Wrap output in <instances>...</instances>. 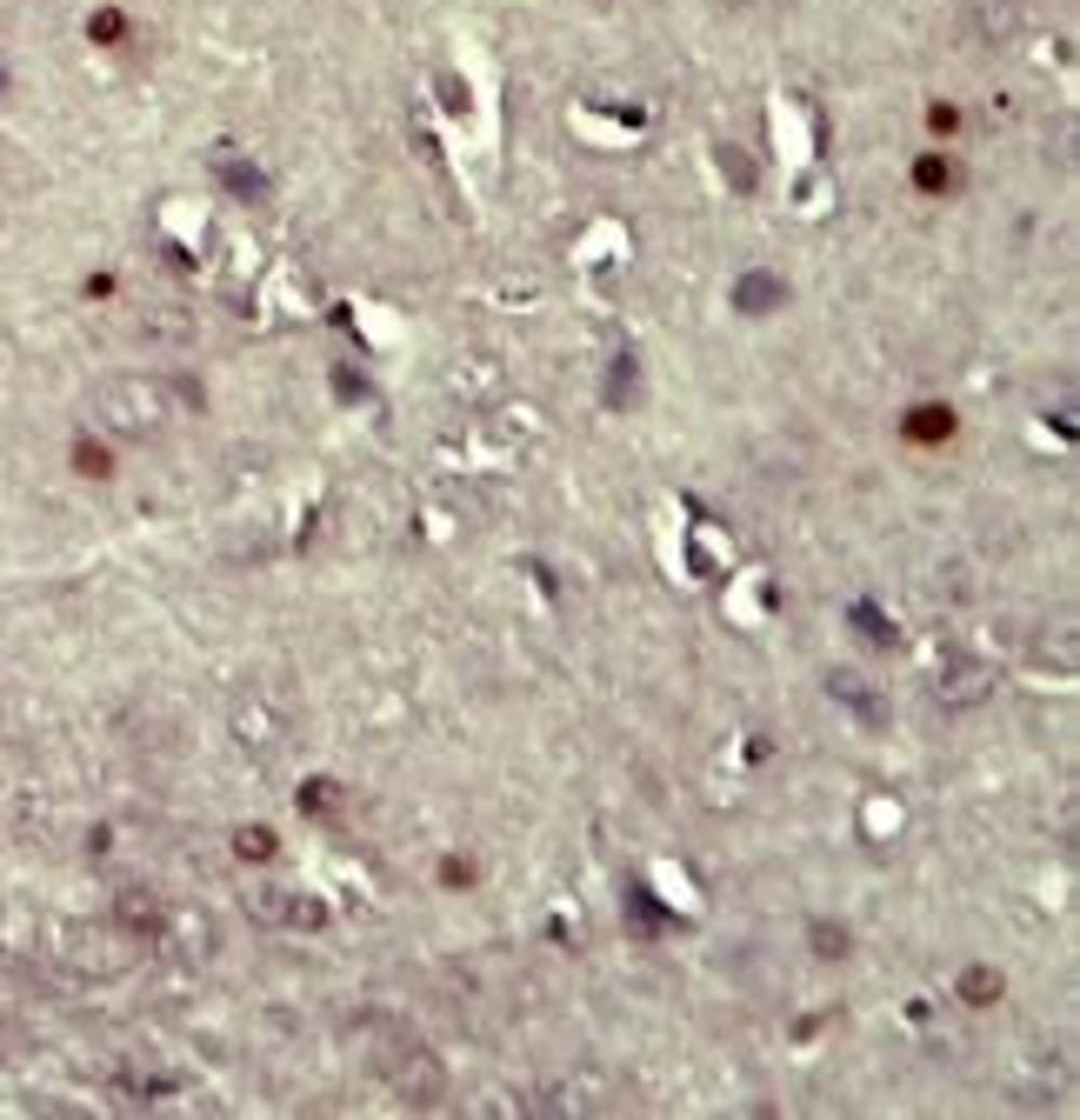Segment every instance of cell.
I'll use <instances>...</instances> for the list:
<instances>
[{"label": "cell", "instance_id": "1", "mask_svg": "<svg viewBox=\"0 0 1080 1120\" xmlns=\"http://www.w3.org/2000/svg\"><path fill=\"white\" fill-rule=\"evenodd\" d=\"M174 401V388L167 380H153V374H113V380H100L94 388V414H100V428H113V434H127V441H153L167 428V407Z\"/></svg>", "mask_w": 1080, "mask_h": 1120}, {"label": "cell", "instance_id": "2", "mask_svg": "<svg viewBox=\"0 0 1080 1120\" xmlns=\"http://www.w3.org/2000/svg\"><path fill=\"white\" fill-rule=\"evenodd\" d=\"M374 1067H380V1080L407 1101V1107H434L441 1094H447V1074H441V1061L420 1048L414 1034H394L388 1048H374Z\"/></svg>", "mask_w": 1080, "mask_h": 1120}, {"label": "cell", "instance_id": "3", "mask_svg": "<svg viewBox=\"0 0 1080 1120\" xmlns=\"http://www.w3.org/2000/svg\"><path fill=\"white\" fill-rule=\"evenodd\" d=\"M134 954L140 941H127L121 927H73V934L60 941V960L73 974H87V981H113V974H127L134 968Z\"/></svg>", "mask_w": 1080, "mask_h": 1120}, {"label": "cell", "instance_id": "4", "mask_svg": "<svg viewBox=\"0 0 1080 1120\" xmlns=\"http://www.w3.org/2000/svg\"><path fill=\"white\" fill-rule=\"evenodd\" d=\"M140 340H153V347H194V307L147 300L140 307Z\"/></svg>", "mask_w": 1080, "mask_h": 1120}, {"label": "cell", "instance_id": "5", "mask_svg": "<svg viewBox=\"0 0 1080 1120\" xmlns=\"http://www.w3.org/2000/svg\"><path fill=\"white\" fill-rule=\"evenodd\" d=\"M934 693H941V707H981L987 693H994V674L974 667V661H960V667H947V674L934 680Z\"/></svg>", "mask_w": 1080, "mask_h": 1120}, {"label": "cell", "instance_id": "6", "mask_svg": "<svg viewBox=\"0 0 1080 1120\" xmlns=\"http://www.w3.org/2000/svg\"><path fill=\"white\" fill-rule=\"evenodd\" d=\"M234 741L254 747V754H274V747H281V714L260 707V701H241V707H234Z\"/></svg>", "mask_w": 1080, "mask_h": 1120}, {"label": "cell", "instance_id": "7", "mask_svg": "<svg viewBox=\"0 0 1080 1120\" xmlns=\"http://www.w3.org/2000/svg\"><path fill=\"white\" fill-rule=\"evenodd\" d=\"M1021 27V0H974V33L981 41H1008Z\"/></svg>", "mask_w": 1080, "mask_h": 1120}, {"label": "cell", "instance_id": "8", "mask_svg": "<svg viewBox=\"0 0 1080 1120\" xmlns=\"http://www.w3.org/2000/svg\"><path fill=\"white\" fill-rule=\"evenodd\" d=\"M834 693H840V701L854 707L861 720H887V701H874V693L861 687V674H834Z\"/></svg>", "mask_w": 1080, "mask_h": 1120}, {"label": "cell", "instance_id": "9", "mask_svg": "<svg viewBox=\"0 0 1080 1120\" xmlns=\"http://www.w3.org/2000/svg\"><path fill=\"white\" fill-rule=\"evenodd\" d=\"M734 300L747 307V314H767V307H781V281H774V274H747V281L734 287Z\"/></svg>", "mask_w": 1080, "mask_h": 1120}, {"label": "cell", "instance_id": "10", "mask_svg": "<svg viewBox=\"0 0 1080 1120\" xmlns=\"http://www.w3.org/2000/svg\"><path fill=\"white\" fill-rule=\"evenodd\" d=\"M220 180L234 187L241 201H260L267 194V180H260V167H247V161H234V153H220Z\"/></svg>", "mask_w": 1080, "mask_h": 1120}, {"label": "cell", "instance_id": "11", "mask_svg": "<svg viewBox=\"0 0 1080 1120\" xmlns=\"http://www.w3.org/2000/svg\"><path fill=\"white\" fill-rule=\"evenodd\" d=\"M247 907H254L260 920H287V914H294V901H281V887H247Z\"/></svg>", "mask_w": 1080, "mask_h": 1120}, {"label": "cell", "instance_id": "12", "mask_svg": "<svg viewBox=\"0 0 1080 1120\" xmlns=\"http://www.w3.org/2000/svg\"><path fill=\"white\" fill-rule=\"evenodd\" d=\"M854 621H861V634H867V640H894V628L880 621V607H874V601H861V607H854Z\"/></svg>", "mask_w": 1080, "mask_h": 1120}, {"label": "cell", "instance_id": "13", "mask_svg": "<svg viewBox=\"0 0 1080 1120\" xmlns=\"http://www.w3.org/2000/svg\"><path fill=\"white\" fill-rule=\"evenodd\" d=\"M607 388H613V401H621V407L634 401V354H621V361H613V380H607Z\"/></svg>", "mask_w": 1080, "mask_h": 1120}, {"label": "cell", "instance_id": "14", "mask_svg": "<svg viewBox=\"0 0 1080 1120\" xmlns=\"http://www.w3.org/2000/svg\"><path fill=\"white\" fill-rule=\"evenodd\" d=\"M720 167L734 174V187H741V194L754 187V161H747V153H734V147H727V153H720Z\"/></svg>", "mask_w": 1080, "mask_h": 1120}, {"label": "cell", "instance_id": "15", "mask_svg": "<svg viewBox=\"0 0 1080 1120\" xmlns=\"http://www.w3.org/2000/svg\"><path fill=\"white\" fill-rule=\"evenodd\" d=\"M914 180H920V187H947L954 174H947V161H920V167H914Z\"/></svg>", "mask_w": 1080, "mask_h": 1120}, {"label": "cell", "instance_id": "16", "mask_svg": "<svg viewBox=\"0 0 1080 1120\" xmlns=\"http://www.w3.org/2000/svg\"><path fill=\"white\" fill-rule=\"evenodd\" d=\"M121 33H127L121 14H94V41H121Z\"/></svg>", "mask_w": 1080, "mask_h": 1120}, {"label": "cell", "instance_id": "17", "mask_svg": "<svg viewBox=\"0 0 1080 1120\" xmlns=\"http://www.w3.org/2000/svg\"><path fill=\"white\" fill-rule=\"evenodd\" d=\"M947 428H954L947 414H920V420H914V434H920V441H934V434H947Z\"/></svg>", "mask_w": 1080, "mask_h": 1120}, {"label": "cell", "instance_id": "18", "mask_svg": "<svg viewBox=\"0 0 1080 1120\" xmlns=\"http://www.w3.org/2000/svg\"><path fill=\"white\" fill-rule=\"evenodd\" d=\"M1000 994V981H987V974H968V1000H994Z\"/></svg>", "mask_w": 1080, "mask_h": 1120}, {"label": "cell", "instance_id": "19", "mask_svg": "<svg viewBox=\"0 0 1080 1120\" xmlns=\"http://www.w3.org/2000/svg\"><path fill=\"white\" fill-rule=\"evenodd\" d=\"M0 87H8V67H0Z\"/></svg>", "mask_w": 1080, "mask_h": 1120}]
</instances>
